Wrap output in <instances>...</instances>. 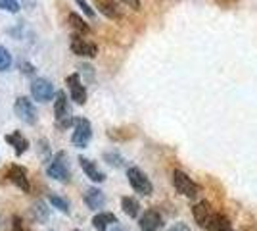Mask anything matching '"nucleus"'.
I'll use <instances>...</instances> for the list:
<instances>
[{"label":"nucleus","instance_id":"f257e3e1","mask_svg":"<svg viewBox=\"0 0 257 231\" xmlns=\"http://www.w3.org/2000/svg\"><path fill=\"white\" fill-rule=\"evenodd\" d=\"M54 116H56V125L58 129L65 131L67 127H71L75 120H73V114H71V106L67 102V95L65 91H58L56 93V99H54Z\"/></svg>","mask_w":257,"mask_h":231},{"label":"nucleus","instance_id":"6ab92c4d","mask_svg":"<svg viewBox=\"0 0 257 231\" xmlns=\"http://www.w3.org/2000/svg\"><path fill=\"white\" fill-rule=\"evenodd\" d=\"M121 208L127 214L128 218H139L140 214V202L133 197H123L121 198Z\"/></svg>","mask_w":257,"mask_h":231},{"label":"nucleus","instance_id":"4be33fe9","mask_svg":"<svg viewBox=\"0 0 257 231\" xmlns=\"http://www.w3.org/2000/svg\"><path fill=\"white\" fill-rule=\"evenodd\" d=\"M48 202L52 204V208L60 210L62 214H69V200L64 197H60V195H48Z\"/></svg>","mask_w":257,"mask_h":231},{"label":"nucleus","instance_id":"1a4fd4ad","mask_svg":"<svg viewBox=\"0 0 257 231\" xmlns=\"http://www.w3.org/2000/svg\"><path fill=\"white\" fill-rule=\"evenodd\" d=\"M65 85L69 89V97L75 104H85L86 102V89L81 81L79 73H71V75L65 79Z\"/></svg>","mask_w":257,"mask_h":231},{"label":"nucleus","instance_id":"f03ea898","mask_svg":"<svg viewBox=\"0 0 257 231\" xmlns=\"http://www.w3.org/2000/svg\"><path fill=\"white\" fill-rule=\"evenodd\" d=\"M46 174H48V177H52L60 183H69L71 181V170L67 164V154L64 150L56 152L50 158V162L46 164Z\"/></svg>","mask_w":257,"mask_h":231},{"label":"nucleus","instance_id":"bb28decb","mask_svg":"<svg viewBox=\"0 0 257 231\" xmlns=\"http://www.w3.org/2000/svg\"><path fill=\"white\" fill-rule=\"evenodd\" d=\"M10 231H31L27 227V223L20 218V216H12V223H10Z\"/></svg>","mask_w":257,"mask_h":231},{"label":"nucleus","instance_id":"0eeeda50","mask_svg":"<svg viewBox=\"0 0 257 231\" xmlns=\"http://www.w3.org/2000/svg\"><path fill=\"white\" fill-rule=\"evenodd\" d=\"M14 112H16V116H18L22 121H25L27 125H35L37 120H39V116H37V108H35L33 100L27 99V97H18V99H16Z\"/></svg>","mask_w":257,"mask_h":231},{"label":"nucleus","instance_id":"f3484780","mask_svg":"<svg viewBox=\"0 0 257 231\" xmlns=\"http://www.w3.org/2000/svg\"><path fill=\"white\" fill-rule=\"evenodd\" d=\"M96 8L100 14H104L107 20H119L121 12L115 0H96Z\"/></svg>","mask_w":257,"mask_h":231},{"label":"nucleus","instance_id":"7c9ffc66","mask_svg":"<svg viewBox=\"0 0 257 231\" xmlns=\"http://www.w3.org/2000/svg\"><path fill=\"white\" fill-rule=\"evenodd\" d=\"M23 71H25L27 75H33V66L31 64H23Z\"/></svg>","mask_w":257,"mask_h":231},{"label":"nucleus","instance_id":"39448f33","mask_svg":"<svg viewBox=\"0 0 257 231\" xmlns=\"http://www.w3.org/2000/svg\"><path fill=\"white\" fill-rule=\"evenodd\" d=\"M69 48H71L73 54L81 56V58H96L98 56V46L92 41L85 39V35H79V33L71 35Z\"/></svg>","mask_w":257,"mask_h":231},{"label":"nucleus","instance_id":"20e7f679","mask_svg":"<svg viewBox=\"0 0 257 231\" xmlns=\"http://www.w3.org/2000/svg\"><path fill=\"white\" fill-rule=\"evenodd\" d=\"M173 185L177 189V193H181L182 197L186 198H196L200 195V191H202L200 185L194 179H190L184 172H181V170L173 172Z\"/></svg>","mask_w":257,"mask_h":231},{"label":"nucleus","instance_id":"cd10ccee","mask_svg":"<svg viewBox=\"0 0 257 231\" xmlns=\"http://www.w3.org/2000/svg\"><path fill=\"white\" fill-rule=\"evenodd\" d=\"M75 2H77V6H79L81 10L85 12L86 18H94V16H96V12L92 10L90 6H88V2H86V0H75Z\"/></svg>","mask_w":257,"mask_h":231},{"label":"nucleus","instance_id":"a211bd4d","mask_svg":"<svg viewBox=\"0 0 257 231\" xmlns=\"http://www.w3.org/2000/svg\"><path fill=\"white\" fill-rule=\"evenodd\" d=\"M31 218L37 223H46L48 218H50V208L44 204L43 200H37L31 206Z\"/></svg>","mask_w":257,"mask_h":231},{"label":"nucleus","instance_id":"2f4dec72","mask_svg":"<svg viewBox=\"0 0 257 231\" xmlns=\"http://www.w3.org/2000/svg\"><path fill=\"white\" fill-rule=\"evenodd\" d=\"M113 231H128V229H127V227H123V225H121V223L117 221V223L113 225Z\"/></svg>","mask_w":257,"mask_h":231},{"label":"nucleus","instance_id":"412c9836","mask_svg":"<svg viewBox=\"0 0 257 231\" xmlns=\"http://www.w3.org/2000/svg\"><path fill=\"white\" fill-rule=\"evenodd\" d=\"M67 22H69V25L73 27V31H75V33H79V35H88V33H90L88 23H86L85 20L79 16V14H73V12H71V14L67 16Z\"/></svg>","mask_w":257,"mask_h":231},{"label":"nucleus","instance_id":"b1692460","mask_svg":"<svg viewBox=\"0 0 257 231\" xmlns=\"http://www.w3.org/2000/svg\"><path fill=\"white\" fill-rule=\"evenodd\" d=\"M12 62H14V60H12L10 50L0 44V71H8L12 67Z\"/></svg>","mask_w":257,"mask_h":231},{"label":"nucleus","instance_id":"c85d7f7f","mask_svg":"<svg viewBox=\"0 0 257 231\" xmlns=\"http://www.w3.org/2000/svg\"><path fill=\"white\" fill-rule=\"evenodd\" d=\"M167 231H190V227L186 225V223H182V221H179V223H175V225H171Z\"/></svg>","mask_w":257,"mask_h":231},{"label":"nucleus","instance_id":"9b49d317","mask_svg":"<svg viewBox=\"0 0 257 231\" xmlns=\"http://www.w3.org/2000/svg\"><path fill=\"white\" fill-rule=\"evenodd\" d=\"M79 166L83 168V172H85V176L90 179V181H94V183H104L106 181V174L98 168L96 162H92L90 158H86V156H79Z\"/></svg>","mask_w":257,"mask_h":231},{"label":"nucleus","instance_id":"a878e982","mask_svg":"<svg viewBox=\"0 0 257 231\" xmlns=\"http://www.w3.org/2000/svg\"><path fill=\"white\" fill-rule=\"evenodd\" d=\"M125 129H109L107 131V137L109 139H115V141H127V139H131L135 133L131 131V133H123Z\"/></svg>","mask_w":257,"mask_h":231},{"label":"nucleus","instance_id":"7ed1b4c3","mask_svg":"<svg viewBox=\"0 0 257 231\" xmlns=\"http://www.w3.org/2000/svg\"><path fill=\"white\" fill-rule=\"evenodd\" d=\"M127 179H128V183H131V187H133V191L142 195V197H150L152 193H154L152 181L140 168H137V166H131L127 170Z\"/></svg>","mask_w":257,"mask_h":231},{"label":"nucleus","instance_id":"393cba45","mask_svg":"<svg viewBox=\"0 0 257 231\" xmlns=\"http://www.w3.org/2000/svg\"><path fill=\"white\" fill-rule=\"evenodd\" d=\"M0 10L10 12V14H18L20 12V2L18 0H0Z\"/></svg>","mask_w":257,"mask_h":231},{"label":"nucleus","instance_id":"4468645a","mask_svg":"<svg viewBox=\"0 0 257 231\" xmlns=\"http://www.w3.org/2000/svg\"><path fill=\"white\" fill-rule=\"evenodd\" d=\"M161 216H160V212L158 210H146L142 216H140V221H139V225H140V229L142 231H158L161 227Z\"/></svg>","mask_w":257,"mask_h":231},{"label":"nucleus","instance_id":"423d86ee","mask_svg":"<svg viewBox=\"0 0 257 231\" xmlns=\"http://www.w3.org/2000/svg\"><path fill=\"white\" fill-rule=\"evenodd\" d=\"M92 137V125L86 118H75L73 123V135H71V143L75 144L77 148H85L86 144L90 143Z\"/></svg>","mask_w":257,"mask_h":231},{"label":"nucleus","instance_id":"aec40b11","mask_svg":"<svg viewBox=\"0 0 257 231\" xmlns=\"http://www.w3.org/2000/svg\"><path fill=\"white\" fill-rule=\"evenodd\" d=\"M207 229L209 231H232V227H230V221H228L226 216H223V214H213L211 220H209Z\"/></svg>","mask_w":257,"mask_h":231},{"label":"nucleus","instance_id":"dca6fc26","mask_svg":"<svg viewBox=\"0 0 257 231\" xmlns=\"http://www.w3.org/2000/svg\"><path fill=\"white\" fill-rule=\"evenodd\" d=\"M117 221V216L111 214V212H98L96 216L92 218V227L96 231H107L109 227H113Z\"/></svg>","mask_w":257,"mask_h":231},{"label":"nucleus","instance_id":"f8f14e48","mask_svg":"<svg viewBox=\"0 0 257 231\" xmlns=\"http://www.w3.org/2000/svg\"><path fill=\"white\" fill-rule=\"evenodd\" d=\"M192 216L196 223L200 225V227H205L207 229V225H209V220H211V216H213V212H211V204L207 202V200H200V202H196L192 206Z\"/></svg>","mask_w":257,"mask_h":231},{"label":"nucleus","instance_id":"9d476101","mask_svg":"<svg viewBox=\"0 0 257 231\" xmlns=\"http://www.w3.org/2000/svg\"><path fill=\"white\" fill-rule=\"evenodd\" d=\"M8 179H10L12 185H16L18 189H22L23 193H29L31 191V181H29V174L23 166L14 164L8 170Z\"/></svg>","mask_w":257,"mask_h":231},{"label":"nucleus","instance_id":"c756f323","mask_svg":"<svg viewBox=\"0 0 257 231\" xmlns=\"http://www.w3.org/2000/svg\"><path fill=\"white\" fill-rule=\"evenodd\" d=\"M125 6H128V8H133V10H139L140 8V0H121Z\"/></svg>","mask_w":257,"mask_h":231},{"label":"nucleus","instance_id":"473e14b6","mask_svg":"<svg viewBox=\"0 0 257 231\" xmlns=\"http://www.w3.org/2000/svg\"><path fill=\"white\" fill-rule=\"evenodd\" d=\"M73 231H81V229H73Z\"/></svg>","mask_w":257,"mask_h":231},{"label":"nucleus","instance_id":"5701e85b","mask_svg":"<svg viewBox=\"0 0 257 231\" xmlns=\"http://www.w3.org/2000/svg\"><path fill=\"white\" fill-rule=\"evenodd\" d=\"M104 160H106L109 166H113V168L125 166V158H123L117 150H107V152H104Z\"/></svg>","mask_w":257,"mask_h":231},{"label":"nucleus","instance_id":"2eb2a0df","mask_svg":"<svg viewBox=\"0 0 257 231\" xmlns=\"http://www.w3.org/2000/svg\"><path fill=\"white\" fill-rule=\"evenodd\" d=\"M4 139H6V143L10 144L12 148H14V152L18 154V156L25 154L27 152V148H29V141H27L25 135H22V131L10 133V135H6Z\"/></svg>","mask_w":257,"mask_h":231},{"label":"nucleus","instance_id":"6e6552de","mask_svg":"<svg viewBox=\"0 0 257 231\" xmlns=\"http://www.w3.org/2000/svg\"><path fill=\"white\" fill-rule=\"evenodd\" d=\"M31 97L37 102H50L54 97V85L48 79L37 77L31 83Z\"/></svg>","mask_w":257,"mask_h":231},{"label":"nucleus","instance_id":"ddd939ff","mask_svg":"<svg viewBox=\"0 0 257 231\" xmlns=\"http://www.w3.org/2000/svg\"><path fill=\"white\" fill-rule=\"evenodd\" d=\"M83 200H85L86 206L90 210H94V212H100V210L106 206V197H104V193L98 187L86 189L85 195H83Z\"/></svg>","mask_w":257,"mask_h":231}]
</instances>
